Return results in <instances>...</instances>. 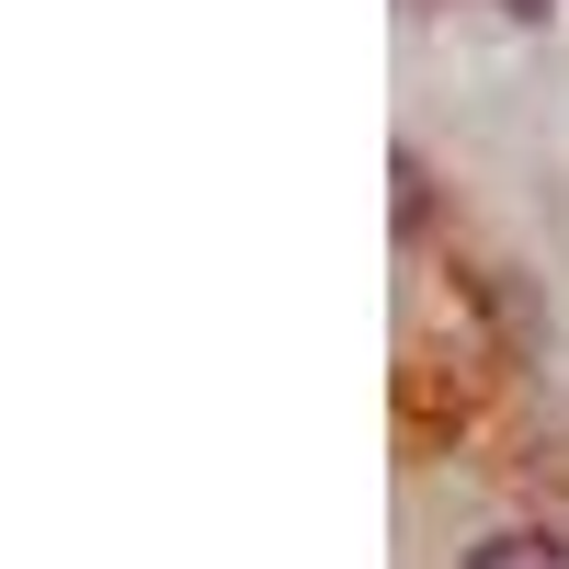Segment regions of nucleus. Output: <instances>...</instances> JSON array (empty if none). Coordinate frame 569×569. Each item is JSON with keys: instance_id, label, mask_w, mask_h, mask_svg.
<instances>
[{"instance_id": "obj_1", "label": "nucleus", "mask_w": 569, "mask_h": 569, "mask_svg": "<svg viewBox=\"0 0 569 569\" xmlns=\"http://www.w3.org/2000/svg\"><path fill=\"white\" fill-rule=\"evenodd\" d=\"M467 569H569V547L536 536V525H512V536H479V547H467Z\"/></svg>"}]
</instances>
